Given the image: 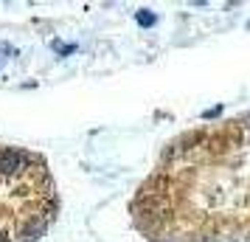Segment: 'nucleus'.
<instances>
[{
    "label": "nucleus",
    "instance_id": "1",
    "mask_svg": "<svg viewBox=\"0 0 250 242\" xmlns=\"http://www.w3.org/2000/svg\"><path fill=\"white\" fill-rule=\"evenodd\" d=\"M57 217V189L45 158L0 144V242H31Z\"/></svg>",
    "mask_w": 250,
    "mask_h": 242
},
{
    "label": "nucleus",
    "instance_id": "2",
    "mask_svg": "<svg viewBox=\"0 0 250 242\" xmlns=\"http://www.w3.org/2000/svg\"><path fill=\"white\" fill-rule=\"evenodd\" d=\"M135 20H138L141 25H146V28L158 23V17H155V14H149V12H138V14H135Z\"/></svg>",
    "mask_w": 250,
    "mask_h": 242
}]
</instances>
